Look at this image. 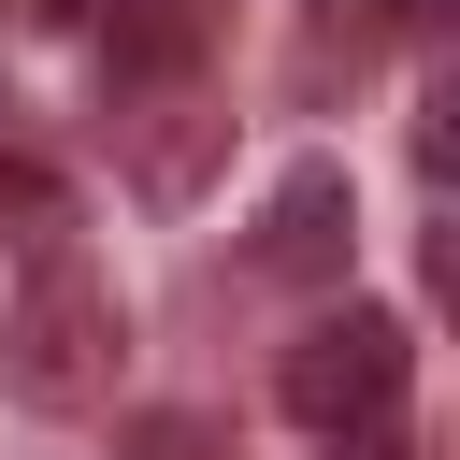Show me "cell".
Instances as JSON below:
<instances>
[{
  "label": "cell",
  "mask_w": 460,
  "mask_h": 460,
  "mask_svg": "<svg viewBox=\"0 0 460 460\" xmlns=\"http://www.w3.org/2000/svg\"><path fill=\"white\" fill-rule=\"evenodd\" d=\"M115 345H129L115 273H101L72 230L29 244V273H14V302H0V388H14L29 417H86V402L115 388Z\"/></svg>",
  "instance_id": "obj_1"
},
{
  "label": "cell",
  "mask_w": 460,
  "mask_h": 460,
  "mask_svg": "<svg viewBox=\"0 0 460 460\" xmlns=\"http://www.w3.org/2000/svg\"><path fill=\"white\" fill-rule=\"evenodd\" d=\"M388 29H402V0H302V43H288V86L316 101L331 72H374V58H388Z\"/></svg>",
  "instance_id": "obj_5"
},
{
  "label": "cell",
  "mask_w": 460,
  "mask_h": 460,
  "mask_svg": "<svg viewBox=\"0 0 460 460\" xmlns=\"http://www.w3.org/2000/svg\"><path fill=\"white\" fill-rule=\"evenodd\" d=\"M101 72H115V101L129 86H187L201 72V0H115L101 14Z\"/></svg>",
  "instance_id": "obj_4"
},
{
  "label": "cell",
  "mask_w": 460,
  "mask_h": 460,
  "mask_svg": "<svg viewBox=\"0 0 460 460\" xmlns=\"http://www.w3.org/2000/svg\"><path fill=\"white\" fill-rule=\"evenodd\" d=\"M129 460H230L216 417H129Z\"/></svg>",
  "instance_id": "obj_7"
},
{
  "label": "cell",
  "mask_w": 460,
  "mask_h": 460,
  "mask_svg": "<svg viewBox=\"0 0 460 460\" xmlns=\"http://www.w3.org/2000/svg\"><path fill=\"white\" fill-rule=\"evenodd\" d=\"M331 460H417V446H402V417H359V431H331Z\"/></svg>",
  "instance_id": "obj_8"
},
{
  "label": "cell",
  "mask_w": 460,
  "mask_h": 460,
  "mask_svg": "<svg viewBox=\"0 0 460 460\" xmlns=\"http://www.w3.org/2000/svg\"><path fill=\"white\" fill-rule=\"evenodd\" d=\"M345 244H359V187H345V158H302V172L259 201V244H244V259H259L273 288H331Z\"/></svg>",
  "instance_id": "obj_3"
},
{
  "label": "cell",
  "mask_w": 460,
  "mask_h": 460,
  "mask_svg": "<svg viewBox=\"0 0 460 460\" xmlns=\"http://www.w3.org/2000/svg\"><path fill=\"white\" fill-rule=\"evenodd\" d=\"M58 230H72V187H58L43 158L0 144V244H58Z\"/></svg>",
  "instance_id": "obj_6"
},
{
  "label": "cell",
  "mask_w": 460,
  "mask_h": 460,
  "mask_svg": "<svg viewBox=\"0 0 460 460\" xmlns=\"http://www.w3.org/2000/svg\"><path fill=\"white\" fill-rule=\"evenodd\" d=\"M402 374H417L402 316L345 302V316H316V331H302V345L273 359V402H288L302 431H359V417H402Z\"/></svg>",
  "instance_id": "obj_2"
}]
</instances>
